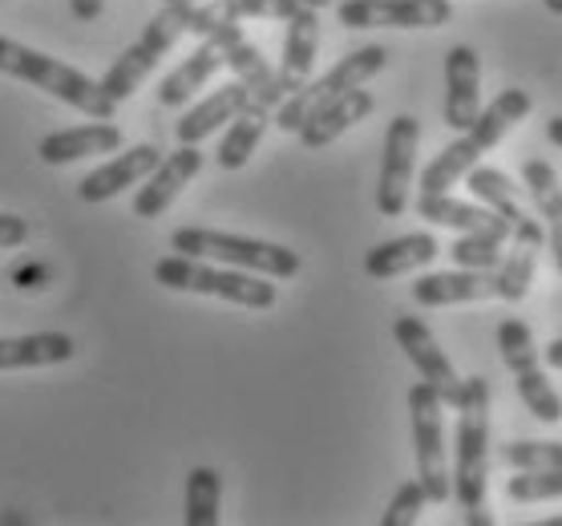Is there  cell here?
<instances>
[{
	"label": "cell",
	"instance_id": "6da1fadb",
	"mask_svg": "<svg viewBox=\"0 0 562 526\" xmlns=\"http://www.w3.org/2000/svg\"><path fill=\"white\" fill-rule=\"evenodd\" d=\"M490 490V381L465 377V398L458 405V437H453V499L465 526H494L486 506Z\"/></svg>",
	"mask_w": 562,
	"mask_h": 526
},
{
	"label": "cell",
	"instance_id": "7a4b0ae2",
	"mask_svg": "<svg viewBox=\"0 0 562 526\" xmlns=\"http://www.w3.org/2000/svg\"><path fill=\"white\" fill-rule=\"evenodd\" d=\"M535 110V98L526 90H502L490 105H482V114L470 130H461L458 138L449 142L441 155L429 158V167L422 170V191H449L461 175H470L486 150H494L526 114Z\"/></svg>",
	"mask_w": 562,
	"mask_h": 526
},
{
	"label": "cell",
	"instance_id": "3957f363",
	"mask_svg": "<svg viewBox=\"0 0 562 526\" xmlns=\"http://www.w3.org/2000/svg\"><path fill=\"white\" fill-rule=\"evenodd\" d=\"M0 74L37 86V90H45L49 98H57V102L81 110L86 117L114 122L117 102L102 90V81H93L90 74H81L74 65L57 61L49 53L29 49V45H21V41H13V37H0Z\"/></svg>",
	"mask_w": 562,
	"mask_h": 526
},
{
	"label": "cell",
	"instance_id": "277c9868",
	"mask_svg": "<svg viewBox=\"0 0 562 526\" xmlns=\"http://www.w3.org/2000/svg\"><path fill=\"white\" fill-rule=\"evenodd\" d=\"M154 280L170 288V292H194V295H215V300H227V304H239V309H271L280 292L271 276H247L235 268H215L211 259H194V256H167L154 264Z\"/></svg>",
	"mask_w": 562,
	"mask_h": 526
},
{
	"label": "cell",
	"instance_id": "5b68a950",
	"mask_svg": "<svg viewBox=\"0 0 562 526\" xmlns=\"http://www.w3.org/2000/svg\"><path fill=\"white\" fill-rule=\"evenodd\" d=\"M170 251L194 259H211V264H227V268H247L271 280H292L300 276V251L268 239H247V235L215 232V227H179L170 235Z\"/></svg>",
	"mask_w": 562,
	"mask_h": 526
},
{
	"label": "cell",
	"instance_id": "8992f818",
	"mask_svg": "<svg viewBox=\"0 0 562 526\" xmlns=\"http://www.w3.org/2000/svg\"><path fill=\"white\" fill-rule=\"evenodd\" d=\"M187 21H191V4H162V9L146 21L142 37L134 41V45H130V49L122 53L110 69H105L102 90L110 93L117 105L126 102L130 93L138 90L142 81L150 78L154 69L162 65V57L179 45V37L187 33Z\"/></svg>",
	"mask_w": 562,
	"mask_h": 526
},
{
	"label": "cell",
	"instance_id": "52a82bcc",
	"mask_svg": "<svg viewBox=\"0 0 562 526\" xmlns=\"http://www.w3.org/2000/svg\"><path fill=\"white\" fill-rule=\"evenodd\" d=\"M384 65H389V49H384V45H364V49H352L348 57H340V61L324 74V78L307 81L300 93L283 98V105L276 110V126L288 130V134H300V126H304L316 110H324V105L336 102V98H345L348 90L369 86Z\"/></svg>",
	"mask_w": 562,
	"mask_h": 526
},
{
	"label": "cell",
	"instance_id": "ba28073f",
	"mask_svg": "<svg viewBox=\"0 0 562 526\" xmlns=\"http://www.w3.org/2000/svg\"><path fill=\"white\" fill-rule=\"evenodd\" d=\"M409 417H413L417 478L429 490V502H449L453 499V470H449V454H446V398L425 377L409 389Z\"/></svg>",
	"mask_w": 562,
	"mask_h": 526
},
{
	"label": "cell",
	"instance_id": "9c48e42d",
	"mask_svg": "<svg viewBox=\"0 0 562 526\" xmlns=\"http://www.w3.org/2000/svg\"><path fill=\"white\" fill-rule=\"evenodd\" d=\"M498 348H502L506 369L514 372V385H518V398L526 401V413H535L538 422H547V425H559L562 422V398H559V389L547 381V369H542V360H538L530 324L518 321V316L502 321L498 324Z\"/></svg>",
	"mask_w": 562,
	"mask_h": 526
},
{
	"label": "cell",
	"instance_id": "30bf717a",
	"mask_svg": "<svg viewBox=\"0 0 562 526\" xmlns=\"http://www.w3.org/2000/svg\"><path fill=\"white\" fill-rule=\"evenodd\" d=\"M417 146H422V122L413 114H396L384 134L381 182H376V211L384 219H401L409 206V182L417 170Z\"/></svg>",
	"mask_w": 562,
	"mask_h": 526
},
{
	"label": "cell",
	"instance_id": "8fae6325",
	"mask_svg": "<svg viewBox=\"0 0 562 526\" xmlns=\"http://www.w3.org/2000/svg\"><path fill=\"white\" fill-rule=\"evenodd\" d=\"M393 336H396V345L405 348V357L413 360V369L422 372L425 381L446 398L449 410H458L461 398H465V381H461V372L453 369V360L446 357V348L437 345V336L429 333V324H425L422 316L396 312Z\"/></svg>",
	"mask_w": 562,
	"mask_h": 526
},
{
	"label": "cell",
	"instance_id": "7c38bea8",
	"mask_svg": "<svg viewBox=\"0 0 562 526\" xmlns=\"http://www.w3.org/2000/svg\"><path fill=\"white\" fill-rule=\"evenodd\" d=\"M465 182H470V191L477 203H486L490 211H498V215L510 223L514 244L547 247V227H542V219H535L530 211H526V199H522L526 187H518L506 170L482 167V163H477V167L465 175Z\"/></svg>",
	"mask_w": 562,
	"mask_h": 526
},
{
	"label": "cell",
	"instance_id": "4fadbf2b",
	"mask_svg": "<svg viewBox=\"0 0 562 526\" xmlns=\"http://www.w3.org/2000/svg\"><path fill=\"white\" fill-rule=\"evenodd\" d=\"M211 37L218 41V49H223V57H227V69H235V78L251 90V102H263V105H271V110H280L283 98H288L280 86V69H271L268 57L247 41L239 21L215 29Z\"/></svg>",
	"mask_w": 562,
	"mask_h": 526
},
{
	"label": "cell",
	"instance_id": "5bb4252c",
	"mask_svg": "<svg viewBox=\"0 0 562 526\" xmlns=\"http://www.w3.org/2000/svg\"><path fill=\"white\" fill-rule=\"evenodd\" d=\"M336 21L345 29H446L441 16L425 0H340Z\"/></svg>",
	"mask_w": 562,
	"mask_h": 526
},
{
	"label": "cell",
	"instance_id": "9a60e30c",
	"mask_svg": "<svg viewBox=\"0 0 562 526\" xmlns=\"http://www.w3.org/2000/svg\"><path fill=\"white\" fill-rule=\"evenodd\" d=\"M158 163H162V150L150 146V142H138V146L122 150L117 158L102 163V167L90 170L86 179L77 182V199H81V203H105V199H117L122 191H130V187H138V182L150 179Z\"/></svg>",
	"mask_w": 562,
	"mask_h": 526
},
{
	"label": "cell",
	"instance_id": "2e32d148",
	"mask_svg": "<svg viewBox=\"0 0 562 526\" xmlns=\"http://www.w3.org/2000/svg\"><path fill=\"white\" fill-rule=\"evenodd\" d=\"M203 170V150L199 146H187L182 142L175 155H167L158 167H154V175L138 187V194H134V219H158L167 215L170 203L182 194V187L194 179Z\"/></svg>",
	"mask_w": 562,
	"mask_h": 526
},
{
	"label": "cell",
	"instance_id": "e0dca14e",
	"mask_svg": "<svg viewBox=\"0 0 562 526\" xmlns=\"http://www.w3.org/2000/svg\"><path fill=\"white\" fill-rule=\"evenodd\" d=\"M482 114V61L473 45H453L446 53V126L470 130Z\"/></svg>",
	"mask_w": 562,
	"mask_h": 526
},
{
	"label": "cell",
	"instance_id": "ac0fdd59",
	"mask_svg": "<svg viewBox=\"0 0 562 526\" xmlns=\"http://www.w3.org/2000/svg\"><path fill=\"white\" fill-rule=\"evenodd\" d=\"M122 126L114 122H86V126H69V130H53L45 134L37 146V155L45 167H69L77 158H90V155H117L122 150Z\"/></svg>",
	"mask_w": 562,
	"mask_h": 526
},
{
	"label": "cell",
	"instance_id": "d6986e66",
	"mask_svg": "<svg viewBox=\"0 0 562 526\" xmlns=\"http://www.w3.org/2000/svg\"><path fill=\"white\" fill-rule=\"evenodd\" d=\"M494 295H498L494 271H429L413 283V300L422 309H453V304H477V300H494Z\"/></svg>",
	"mask_w": 562,
	"mask_h": 526
},
{
	"label": "cell",
	"instance_id": "ffe728a7",
	"mask_svg": "<svg viewBox=\"0 0 562 526\" xmlns=\"http://www.w3.org/2000/svg\"><path fill=\"white\" fill-rule=\"evenodd\" d=\"M437 256H441V244L429 232L396 235V239H384L364 256V276L369 280H396V276L429 268Z\"/></svg>",
	"mask_w": 562,
	"mask_h": 526
},
{
	"label": "cell",
	"instance_id": "44dd1931",
	"mask_svg": "<svg viewBox=\"0 0 562 526\" xmlns=\"http://www.w3.org/2000/svg\"><path fill=\"white\" fill-rule=\"evenodd\" d=\"M372 110H376V98H372L364 86H360V90H348L345 98L328 102L324 110H316V114L300 126V146H304V150H324V146H333L340 134H348L357 122H364Z\"/></svg>",
	"mask_w": 562,
	"mask_h": 526
},
{
	"label": "cell",
	"instance_id": "7402d4cb",
	"mask_svg": "<svg viewBox=\"0 0 562 526\" xmlns=\"http://www.w3.org/2000/svg\"><path fill=\"white\" fill-rule=\"evenodd\" d=\"M319 49V9H300L288 21V37H283V57H280V86L292 98L312 81V65H316Z\"/></svg>",
	"mask_w": 562,
	"mask_h": 526
},
{
	"label": "cell",
	"instance_id": "603a6c76",
	"mask_svg": "<svg viewBox=\"0 0 562 526\" xmlns=\"http://www.w3.org/2000/svg\"><path fill=\"white\" fill-rule=\"evenodd\" d=\"M223 65H227V57H223V49H218V41L203 37L199 41V49H194L191 57H182V65H175L167 78H162V86H158V105H167V110L191 105L194 93L203 90Z\"/></svg>",
	"mask_w": 562,
	"mask_h": 526
},
{
	"label": "cell",
	"instance_id": "cb8c5ba5",
	"mask_svg": "<svg viewBox=\"0 0 562 526\" xmlns=\"http://www.w3.org/2000/svg\"><path fill=\"white\" fill-rule=\"evenodd\" d=\"M247 105H251V90L235 78L231 86H223V90L211 93V98L194 102L191 110L182 114L179 126H175V134H179V142H187V146H199L206 134H215L218 126L235 122V114H244Z\"/></svg>",
	"mask_w": 562,
	"mask_h": 526
},
{
	"label": "cell",
	"instance_id": "d4e9b609",
	"mask_svg": "<svg viewBox=\"0 0 562 526\" xmlns=\"http://www.w3.org/2000/svg\"><path fill=\"white\" fill-rule=\"evenodd\" d=\"M417 215L429 219V223H441V227H458V232H506L514 239L510 223L498 211H490L486 203H461L449 191H422Z\"/></svg>",
	"mask_w": 562,
	"mask_h": 526
},
{
	"label": "cell",
	"instance_id": "484cf974",
	"mask_svg": "<svg viewBox=\"0 0 562 526\" xmlns=\"http://www.w3.org/2000/svg\"><path fill=\"white\" fill-rule=\"evenodd\" d=\"M77 345L69 333H29L0 336V372L9 369H53L74 360Z\"/></svg>",
	"mask_w": 562,
	"mask_h": 526
},
{
	"label": "cell",
	"instance_id": "4316f807",
	"mask_svg": "<svg viewBox=\"0 0 562 526\" xmlns=\"http://www.w3.org/2000/svg\"><path fill=\"white\" fill-rule=\"evenodd\" d=\"M522 187L535 199V211L547 223V244L554 251V264L562 271V179L559 170L550 167L547 158H526L522 167Z\"/></svg>",
	"mask_w": 562,
	"mask_h": 526
},
{
	"label": "cell",
	"instance_id": "83f0119b",
	"mask_svg": "<svg viewBox=\"0 0 562 526\" xmlns=\"http://www.w3.org/2000/svg\"><path fill=\"white\" fill-rule=\"evenodd\" d=\"M271 122H276V110L263 102H251L244 114H235V122H231L223 142H218V155H215L218 167L244 170L247 163H251V155H256V146L263 142V134H268Z\"/></svg>",
	"mask_w": 562,
	"mask_h": 526
},
{
	"label": "cell",
	"instance_id": "f1b7e54d",
	"mask_svg": "<svg viewBox=\"0 0 562 526\" xmlns=\"http://www.w3.org/2000/svg\"><path fill=\"white\" fill-rule=\"evenodd\" d=\"M218 499H223V478L215 466H194L187 474V526H215Z\"/></svg>",
	"mask_w": 562,
	"mask_h": 526
},
{
	"label": "cell",
	"instance_id": "f546056e",
	"mask_svg": "<svg viewBox=\"0 0 562 526\" xmlns=\"http://www.w3.org/2000/svg\"><path fill=\"white\" fill-rule=\"evenodd\" d=\"M538 251L542 247H530V244H514L502 264L494 268V280H498V300L506 304H518L530 295V283H535V268H538Z\"/></svg>",
	"mask_w": 562,
	"mask_h": 526
},
{
	"label": "cell",
	"instance_id": "4dcf8cb0",
	"mask_svg": "<svg viewBox=\"0 0 562 526\" xmlns=\"http://www.w3.org/2000/svg\"><path fill=\"white\" fill-rule=\"evenodd\" d=\"M510 235L506 232H461L449 247V256L458 268H470V271H494L502 264V244H506Z\"/></svg>",
	"mask_w": 562,
	"mask_h": 526
},
{
	"label": "cell",
	"instance_id": "1f68e13d",
	"mask_svg": "<svg viewBox=\"0 0 562 526\" xmlns=\"http://www.w3.org/2000/svg\"><path fill=\"white\" fill-rule=\"evenodd\" d=\"M506 499L510 502L562 499V466H554V470H514V478L506 482Z\"/></svg>",
	"mask_w": 562,
	"mask_h": 526
},
{
	"label": "cell",
	"instance_id": "d6a6232c",
	"mask_svg": "<svg viewBox=\"0 0 562 526\" xmlns=\"http://www.w3.org/2000/svg\"><path fill=\"white\" fill-rule=\"evenodd\" d=\"M502 462L510 470H554L562 466V441H510L502 446Z\"/></svg>",
	"mask_w": 562,
	"mask_h": 526
},
{
	"label": "cell",
	"instance_id": "836d02e7",
	"mask_svg": "<svg viewBox=\"0 0 562 526\" xmlns=\"http://www.w3.org/2000/svg\"><path fill=\"white\" fill-rule=\"evenodd\" d=\"M425 502H429V490L422 486V478H417V482H401L393 502H389V511L381 514V523L384 526H413L417 518H422Z\"/></svg>",
	"mask_w": 562,
	"mask_h": 526
},
{
	"label": "cell",
	"instance_id": "e575fe53",
	"mask_svg": "<svg viewBox=\"0 0 562 526\" xmlns=\"http://www.w3.org/2000/svg\"><path fill=\"white\" fill-rule=\"evenodd\" d=\"M29 239V219L0 211V247H21Z\"/></svg>",
	"mask_w": 562,
	"mask_h": 526
},
{
	"label": "cell",
	"instance_id": "d590c367",
	"mask_svg": "<svg viewBox=\"0 0 562 526\" xmlns=\"http://www.w3.org/2000/svg\"><path fill=\"white\" fill-rule=\"evenodd\" d=\"M69 13L90 25V21H98L105 13V0H69Z\"/></svg>",
	"mask_w": 562,
	"mask_h": 526
},
{
	"label": "cell",
	"instance_id": "8d00e7d4",
	"mask_svg": "<svg viewBox=\"0 0 562 526\" xmlns=\"http://www.w3.org/2000/svg\"><path fill=\"white\" fill-rule=\"evenodd\" d=\"M542 360H547L550 369H562V336H554V340L542 348Z\"/></svg>",
	"mask_w": 562,
	"mask_h": 526
},
{
	"label": "cell",
	"instance_id": "74e56055",
	"mask_svg": "<svg viewBox=\"0 0 562 526\" xmlns=\"http://www.w3.org/2000/svg\"><path fill=\"white\" fill-rule=\"evenodd\" d=\"M547 138L554 142V146H559V150H562V114H554V117H550V122H547Z\"/></svg>",
	"mask_w": 562,
	"mask_h": 526
},
{
	"label": "cell",
	"instance_id": "f35d334b",
	"mask_svg": "<svg viewBox=\"0 0 562 526\" xmlns=\"http://www.w3.org/2000/svg\"><path fill=\"white\" fill-rule=\"evenodd\" d=\"M425 4H434L437 13L449 16V21H453V0H425Z\"/></svg>",
	"mask_w": 562,
	"mask_h": 526
},
{
	"label": "cell",
	"instance_id": "ab89813d",
	"mask_svg": "<svg viewBox=\"0 0 562 526\" xmlns=\"http://www.w3.org/2000/svg\"><path fill=\"white\" fill-rule=\"evenodd\" d=\"M300 4H307V9H328L333 0H300Z\"/></svg>",
	"mask_w": 562,
	"mask_h": 526
},
{
	"label": "cell",
	"instance_id": "60d3db41",
	"mask_svg": "<svg viewBox=\"0 0 562 526\" xmlns=\"http://www.w3.org/2000/svg\"><path fill=\"white\" fill-rule=\"evenodd\" d=\"M542 4H547V9H550L554 16H562V0H542Z\"/></svg>",
	"mask_w": 562,
	"mask_h": 526
},
{
	"label": "cell",
	"instance_id": "b9f144b4",
	"mask_svg": "<svg viewBox=\"0 0 562 526\" xmlns=\"http://www.w3.org/2000/svg\"><path fill=\"white\" fill-rule=\"evenodd\" d=\"M158 4H203V0H158Z\"/></svg>",
	"mask_w": 562,
	"mask_h": 526
},
{
	"label": "cell",
	"instance_id": "7bdbcfd3",
	"mask_svg": "<svg viewBox=\"0 0 562 526\" xmlns=\"http://www.w3.org/2000/svg\"><path fill=\"white\" fill-rule=\"evenodd\" d=\"M542 526H562V514H554V518H547Z\"/></svg>",
	"mask_w": 562,
	"mask_h": 526
}]
</instances>
